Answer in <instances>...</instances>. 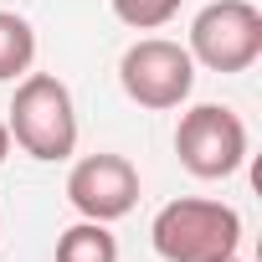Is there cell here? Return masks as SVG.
<instances>
[{
  "label": "cell",
  "instance_id": "7",
  "mask_svg": "<svg viewBox=\"0 0 262 262\" xmlns=\"http://www.w3.org/2000/svg\"><path fill=\"white\" fill-rule=\"evenodd\" d=\"M57 262H118V236L108 221H77L57 236Z\"/></svg>",
  "mask_w": 262,
  "mask_h": 262
},
{
  "label": "cell",
  "instance_id": "11",
  "mask_svg": "<svg viewBox=\"0 0 262 262\" xmlns=\"http://www.w3.org/2000/svg\"><path fill=\"white\" fill-rule=\"evenodd\" d=\"M231 262H242V257H231Z\"/></svg>",
  "mask_w": 262,
  "mask_h": 262
},
{
  "label": "cell",
  "instance_id": "9",
  "mask_svg": "<svg viewBox=\"0 0 262 262\" xmlns=\"http://www.w3.org/2000/svg\"><path fill=\"white\" fill-rule=\"evenodd\" d=\"M108 6L128 31H155V26H170L180 16V0H108Z\"/></svg>",
  "mask_w": 262,
  "mask_h": 262
},
{
  "label": "cell",
  "instance_id": "10",
  "mask_svg": "<svg viewBox=\"0 0 262 262\" xmlns=\"http://www.w3.org/2000/svg\"><path fill=\"white\" fill-rule=\"evenodd\" d=\"M6 155H11V128H6V118H0V165H6Z\"/></svg>",
  "mask_w": 262,
  "mask_h": 262
},
{
  "label": "cell",
  "instance_id": "8",
  "mask_svg": "<svg viewBox=\"0 0 262 262\" xmlns=\"http://www.w3.org/2000/svg\"><path fill=\"white\" fill-rule=\"evenodd\" d=\"M36 62V31L26 16L16 11H0V82H16L26 77Z\"/></svg>",
  "mask_w": 262,
  "mask_h": 262
},
{
  "label": "cell",
  "instance_id": "6",
  "mask_svg": "<svg viewBox=\"0 0 262 262\" xmlns=\"http://www.w3.org/2000/svg\"><path fill=\"white\" fill-rule=\"evenodd\" d=\"M67 201L82 221H123L139 206V170L113 149L82 155L67 170Z\"/></svg>",
  "mask_w": 262,
  "mask_h": 262
},
{
  "label": "cell",
  "instance_id": "5",
  "mask_svg": "<svg viewBox=\"0 0 262 262\" xmlns=\"http://www.w3.org/2000/svg\"><path fill=\"white\" fill-rule=\"evenodd\" d=\"M118 82H123V93L134 98L139 108L170 113V108H180V103L190 98V88H195V62H190V52H185L180 41H170V36H144V41H134V47L118 57Z\"/></svg>",
  "mask_w": 262,
  "mask_h": 262
},
{
  "label": "cell",
  "instance_id": "3",
  "mask_svg": "<svg viewBox=\"0 0 262 262\" xmlns=\"http://www.w3.org/2000/svg\"><path fill=\"white\" fill-rule=\"evenodd\" d=\"M175 155L195 180H226L247 165V123L226 103H195L180 113L175 128Z\"/></svg>",
  "mask_w": 262,
  "mask_h": 262
},
{
  "label": "cell",
  "instance_id": "2",
  "mask_svg": "<svg viewBox=\"0 0 262 262\" xmlns=\"http://www.w3.org/2000/svg\"><path fill=\"white\" fill-rule=\"evenodd\" d=\"M11 139L41 160V165H57V160H72L77 149V103H72V88L52 72H26L16 82V98H11Z\"/></svg>",
  "mask_w": 262,
  "mask_h": 262
},
{
  "label": "cell",
  "instance_id": "4",
  "mask_svg": "<svg viewBox=\"0 0 262 262\" xmlns=\"http://www.w3.org/2000/svg\"><path fill=\"white\" fill-rule=\"evenodd\" d=\"M190 62L211 72H247L262 57V11L252 0H211L190 21Z\"/></svg>",
  "mask_w": 262,
  "mask_h": 262
},
{
  "label": "cell",
  "instance_id": "1",
  "mask_svg": "<svg viewBox=\"0 0 262 262\" xmlns=\"http://www.w3.org/2000/svg\"><path fill=\"white\" fill-rule=\"evenodd\" d=\"M149 242L165 262H231L242 247V216L226 201L180 195L155 211Z\"/></svg>",
  "mask_w": 262,
  "mask_h": 262
}]
</instances>
